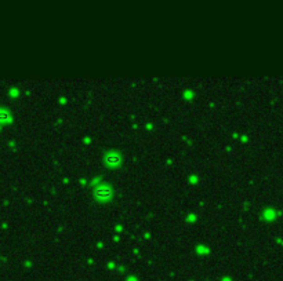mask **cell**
<instances>
[{"label": "cell", "instance_id": "6da1fadb", "mask_svg": "<svg viewBox=\"0 0 283 281\" xmlns=\"http://www.w3.org/2000/svg\"><path fill=\"white\" fill-rule=\"evenodd\" d=\"M111 194H112V192L108 186H101V188H98L97 192H95V196H97V198H100V200H107V198L111 197Z\"/></svg>", "mask_w": 283, "mask_h": 281}, {"label": "cell", "instance_id": "3957f363", "mask_svg": "<svg viewBox=\"0 0 283 281\" xmlns=\"http://www.w3.org/2000/svg\"><path fill=\"white\" fill-rule=\"evenodd\" d=\"M6 119H8V114L6 112H0V120H6Z\"/></svg>", "mask_w": 283, "mask_h": 281}, {"label": "cell", "instance_id": "7a4b0ae2", "mask_svg": "<svg viewBox=\"0 0 283 281\" xmlns=\"http://www.w3.org/2000/svg\"><path fill=\"white\" fill-rule=\"evenodd\" d=\"M120 161V157L119 155H116V153H111V155L107 156V163L111 165H115V164H119Z\"/></svg>", "mask_w": 283, "mask_h": 281}]
</instances>
